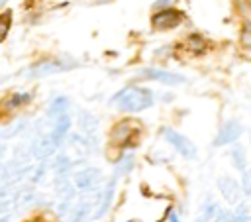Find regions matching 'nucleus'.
I'll list each match as a JSON object with an SVG mask.
<instances>
[{"mask_svg":"<svg viewBox=\"0 0 251 222\" xmlns=\"http://www.w3.org/2000/svg\"><path fill=\"white\" fill-rule=\"evenodd\" d=\"M184 22V12L175 8V6H169V8H163V10H155L149 18V24L155 31H173L176 28H180V24Z\"/></svg>","mask_w":251,"mask_h":222,"instance_id":"39448f33","label":"nucleus"},{"mask_svg":"<svg viewBox=\"0 0 251 222\" xmlns=\"http://www.w3.org/2000/svg\"><path fill=\"white\" fill-rule=\"evenodd\" d=\"M71 126H73V120H71L69 112L63 114V116H59V118H55L53 132H51V136H49V139L53 141V145H59V141L71 132Z\"/></svg>","mask_w":251,"mask_h":222,"instance_id":"4468645a","label":"nucleus"},{"mask_svg":"<svg viewBox=\"0 0 251 222\" xmlns=\"http://www.w3.org/2000/svg\"><path fill=\"white\" fill-rule=\"evenodd\" d=\"M135 167V149H122L118 159L114 161V175L116 179L126 177L127 173H131Z\"/></svg>","mask_w":251,"mask_h":222,"instance_id":"f8f14e48","label":"nucleus"},{"mask_svg":"<svg viewBox=\"0 0 251 222\" xmlns=\"http://www.w3.org/2000/svg\"><path fill=\"white\" fill-rule=\"evenodd\" d=\"M229 163L235 171H245L247 169V159H245V149L243 145H239L237 141L231 143V149H229Z\"/></svg>","mask_w":251,"mask_h":222,"instance_id":"dca6fc26","label":"nucleus"},{"mask_svg":"<svg viewBox=\"0 0 251 222\" xmlns=\"http://www.w3.org/2000/svg\"><path fill=\"white\" fill-rule=\"evenodd\" d=\"M220 222H235V220H233V212L224 210V216H222V220H220Z\"/></svg>","mask_w":251,"mask_h":222,"instance_id":"412c9836","label":"nucleus"},{"mask_svg":"<svg viewBox=\"0 0 251 222\" xmlns=\"http://www.w3.org/2000/svg\"><path fill=\"white\" fill-rule=\"evenodd\" d=\"M116 177H112L104 187H102V191H100V194H98V202H96V208H94V212H92V218L90 220H98V218H102L108 210H110V206H112V200H114V193H116Z\"/></svg>","mask_w":251,"mask_h":222,"instance_id":"9d476101","label":"nucleus"},{"mask_svg":"<svg viewBox=\"0 0 251 222\" xmlns=\"http://www.w3.org/2000/svg\"><path fill=\"white\" fill-rule=\"evenodd\" d=\"M6 2H8V0H0V10L4 8V4H6Z\"/></svg>","mask_w":251,"mask_h":222,"instance_id":"5701e85b","label":"nucleus"},{"mask_svg":"<svg viewBox=\"0 0 251 222\" xmlns=\"http://www.w3.org/2000/svg\"><path fill=\"white\" fill-rule=\"evenodd\" d=\"M155 104V90L143 84H126L110 96V106L118 112L139 114Z\"/></svg>","mask_w":251,"mask_h":222,"instance_id":"f257e3e1","label":"nucleus"},{"mask_svg":"<svg viewBox=\"0 0 251 222\" xmlns=\"http://www.w3.org/2000/svg\"><path fill=\"white\" fill-rule=\"evenodd\" d=\"M12 24H14V12L8 8L0 10V45L8 39L10 31H12Z\"/></svg>","mask_w":251,"mask_h":222,"instance_id":"f3484780","label":"nucleus"},{"mask_svg":"<svg viewBox=\"0 0 251 222\" xmlns=\"http://www.w3.org/2000/svg\"><path fill=\"white\" fill-rule=\"evenodd\" d=\"M237 41L239 47L247 53H251V20H243L239 24V31H237Z\"/></svg>","mask_w":251,"mask_h":222,"instance_id":"a211bd4d","label":"nucleus"},{"mask_svg":"<svg viewBox=\"0 0 251 222\" xmlns=\"http://www.w3.org/2000/svg\"><path fill=\"white\" fill-rule=\"evenodd\" d=\"M218 191L222 193L224 200H227V204L237 202L239 196H241V187H239V183H237L233 177H229V175H222V177L218 179Z\"/></svg>","mask_w":251,"mask_h":222,"instance_id":"9b49d317","label":"nucleus"},{"mask_svg":"<svg viewBox=\"0 0 251 222\" xmlns=\"http://www.w3.org/2000/svg\"><path fill=\"white\" fill-rule=\"evenodd\" d=\"M241 134H243V126H241L237 120L229 118V120H226V122L218 128V134H216V138H214V147L231 145V143L239 141Z\"/></svg>","mask_w":251,"mask_h":222,"instance_id":"6e6552de","label":"nucleus"},{"mask_svg":"<svg viewBox=\"0 0 251 222\" xmlns=\"http://www.w3.org/2000/svg\"><path fill=\"white\" fill-rule=\"evenodd\" d=\"M169 6H173V0H155L151 4V10L155 12V10H163V8H169Z\"/></svg>","mask_w":251,"mask_h":222,"instance_id":"aec40b11","label":"nucleus"},{"mask_svg":"<svg viewBox=\"0 0 251 222\" xmlns=\"http://www.w3.org/2000/svg\"><path fill=\"white\" fill-rule=\"evenodd\" d=\"M167 222H180V218H178V214H176V212H171V214H169V218H167Z\"/></svg>","mask_w":251,"mask_h":222,"instance_id":"4be33fe9","label":"nucleus"},{"mask_svg":"<svg viewBox=\"0 0 251 222\" xmlns=\"http://www.w3.org/2000/svg\"><path fill=\"white\" fill-rule=\"evenodd\" d=\"M126 222H137V220H126Z\"/></svg>","mask_w":251,"mask_h":222,"instance_id":"b1692460","label":"nucleus"},{"mask_svg":"<svg viewBox=\"0 0 251 222\" xmlns=\"http://www.w3.org/2000/svg\"><path fill=\"white\" fill-rule=\"evenodd\" d=\"M161 138H163V141L169 143L182 159L194 161V159L198 157V147H196V143H194L188 136H184L182 132H178V130H175V128H171V126H163V128H161Z\"/></svg>","mask_w":251,"mask_h":222,"instance_id":"20e7f679","label":"nucleus"},{"mask_svg":"<svg viewBox=\"0 0 251 222\" xmlns=\"http://www.w3.org/2000/svg\"><path fill=\"white\" fill-rule=\"evenodd\" d=\"M141 141V124L135 118H122L112 124L108 130V145L116 151L122 149H135Z\"/></svg>","mask_w":251,"mask_h":222,"instance_id":"f03ea898","label":"nucleus"},{"mask_svg":"<svg viewBox=\"0 0 251 222\" xmlns=\"http://www.w3.org/2000/svg\"><path fill=\"white\" fill-rule=\"evenodd\" d=\"M180 49L188 55V57H202L208 53L210 49V41L200 33V31H190L182 43H180Z\"/></svg>","mask_w":251,"mask_h":222,"instance_id":"1a4fd4ad","label":"nucleus"},{"mask_svg":"<svg viewBox=\"0 0 251 222\" xmlns=\"http://www.w3.org/2000/svg\"><path fill=\"white\" fill-rule=\"evenodd\" d=\"M100 181H102V175L98 169H82L75 175V185L80 191H94L98 189Z\"/></svg>","mask_w":251,"mask_h":222,"instance_id":"ddd939ff","label":"nucleus"},{"mask_svg":"<svg viewBox=\"0 0 251 222\" xmlns=\"http://www.w3.org/2000/svg\"><path fill=\"white\" fill-rule=\"evenodd\" d=\"M71 108V100L65 94H57L55 98H51V102L47 104V116L49 118H59L63 114H67Z\"/></svg>","mask_w":251,"mask_h":222,"instance_id":"2eb2a0df","label":"nucleus"},{"mask_svg":"<svg viewBox=\"0 0 251 222\" xmlns=\"http://www.w3.org/2000/svg\"><path fill=\"white\" fill-rule=\"evenodd\" d=\"M239 175H241V183H239V187H241V194L249 196V194H251V171L245 169V171H241Z\"/></svg>","mask_w":251,"mask_h":222,"instance_id":"6ab92c4d","label":"nucleus"},{"mask_svg":"<svg viewBox=\"0 0 251 222\" xmlns=\"http://www.w3.org/2000/svg\"><path fill=\"white\" fill-rule=\"evenodd\" d=\"M137 75H139V79L155 81V83H161V84H167V86H178V84L186 83L184 75H178V73H173V71H167V69H159V67H145V69L137 71Z\"/></svg>","mask_w":251,"mask_h":222,"instance_id":"0eeeda50","label":"nucleus"},{"mask_svg":"<svg viewBox=\"0 0 251 222\" xmlns=\"http://www.w3.org/2000/svg\"><path fill=\"white\" fill-rule=\"evenodd\" d=\"M33 102V92L31 90H12L0 96V120L10 118L12 114L27 108Z\"/></svg>","mask_w":251,"mask_h":222,"instance_id":"423d86ee","label":"nucleus"},{"mask_svg":"<svg viewBox=\"0 0 251 222\" xmlns=\"http://www.w3.org/2000/svg\"><path fill=\"white\" fill-rule=\"evenodd\" d=\"M78 67L76 61L73 59H39V61H33L25 71V79H43V77H51V75H57V73H65V71H71Z\"/></svg>","mask_w":251,"mask_h":222,"instance_id":"7ed1b4c3","label":"nucleus"}]
</instances>
